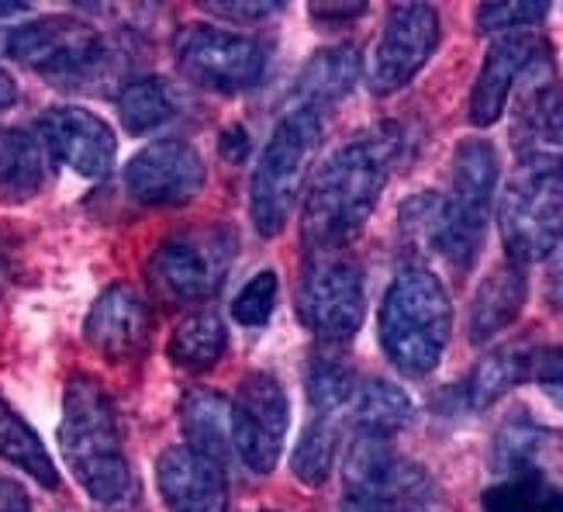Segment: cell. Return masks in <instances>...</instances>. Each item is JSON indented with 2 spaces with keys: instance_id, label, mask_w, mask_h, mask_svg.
Wrapping results in <instances>:
<instances>
[{
  "instance_id": "cell-2",
  "label": "cell",
  "mask_w": 563,
  "mask_h": 512,
  "mask_svg": "<svg viewBox=\"0 0 563 512\" xmlns=\"http://www.w3.org/2000/svg\"><path fill=\"white\" fill-rule=\"evenodd\" d=\"M63 457L93 502H121L132 489L125 444L111 395L93 378H73L63 395L59 420Z\"/></svg>"
},
{
  "instance_id": "cell-6",
  "label": "cell",
  "mask_w": 563,
  "mask_h": 512,
  "mask_svg": "<svg viewBox=\"0 0 563 512\" xmlns=\"http://www.w3.org/2000/svg\"><path fill=\"white\" fill-rule=\"evenodd\" d=\"M498 187V153L487 139H463L453 153V190L443 198V226L435 250L456 271H471Z\"/></svg>"
},
{
  "instance_id": "cell-25",
  "label": "cell",
  "mask_w": 563,
  "mask_h": 512,
  "mask_svg": "<svg viewBox=\"0 0 563 512\" xmlns=\"http://www.w3.org/2000/svg\"><path fill=\"white\" fill-rule=\"evenodd\" d=\"M229 347V333L214 312H194L187 319H180L169 333V360L180 363L187 371H208L222 360Z\"/></svg>"
},
{
  "instance_id": "cell-30",
  "label": "cell",
  "mask_w": 563,
  "mask_h": 512,
  "mask_svg": "<svg viewBox=\"0 0 563 512\" xmlns=\"http://www.w3.org/2000/svg\"><path fill=\"white\" fill-rule=\"evenodd\" d=\"M522 381H529V353L516 347L495 350V353H487L467 378V402L471 408H487V405H495L508 388H516Z\"/></svg>"
},
{
  "instance_id": "cell-18",
  "label": "cell",
  "mask_w": 563,
  "mask_h": 512,
  "mask_svg": "<svg viewBox=\"0 0 563 512\" xmlns=\"http://www.w3.org/2000/svg\"><path fill=\"white\" fill-rule=\"evenodd\" d=\"M156 481L169 512H225V468L190 447H169L156 460Z\"/></svg>"
},
{
  "instance_id": "cell-7",
  "label": "cell",
  "mask_w": 563,
  "mask_h": 512,
  "mask_svg": "<svg viewBox=\"0 0 563 512\" xmlns=\"http://www.w3.org/2000/svg\"><path fill=\"white\" fill-rule=\"evenodd\" d=\"M239 253L232 226H198L163 239L145 263V277L163 302L194 305L208 302L225 284Z\"/></svg>"
},
{
  "instance_id": "cell-14",
  "label": "cell",
  "mask_w": 563,
  "mask_h": 512,
  "mask_svg": "<svg viewBox=\"0 0 563 512\" xmlns=\"http://www.w3.org/2000/svg\"><path fill=\"white\" fill-rule=\"evenodd\" d=\"M439 45V14L429 4H398L390 8L380 42L374 48L371 87L377 97L395 94L415 80Z\"/></svg>"
},
{
  "instance_id": "cell-35",
  "label": "cell",
  "mask_w": 563,
  "mask_h": 512,
  "mask_svg": "<svg viewBox=\"0 0 563 512\" xmlns=\"http://www.w3.org/2000/svg\"><path fill=\"white\" fill-rule=\"evenodd\" d=\"M550 14V4L543 0H519V4H481L477 8V24L481 32H508V29H522V24H540Z\"/></svg>"
},
{
  "instance_id": "cell-33",
  "label": "cell",
  "mask_w": 563,
  "mask_h": 512,
  "mask_svg": "<svg viewBox=\"0 0 563 512\" xmlns=\"http://www.w3.org/2000/svg\"><path fill=\"white\" fill-rule=\"evenodd\" d=\"M277 274L274 271H260L256 277L246 281V287L239 291V298L232 302V315L239 326L260 329L271 323L274 305H277Z\"/></svg>"
},
{
  "instance_id": "cell-1",
  "label": "cell",
  "mask_w": 563,
  "mask_h": 512,
  "mask_svg": "<svg viewBox=\"0 0 563 512\" xmlns=\"http://www.w3.org/2000/svg\"><path fill=\"white\" fill-rule=\"evenodd\" d=\"M401 150V129L380 126L346 142L322 163L305 194L301 211V239L308 250L325 257L360 236L380 201V190Z\"/></svg>"
},
{
  "instance_id": "cell-37",
  "label": "cell",
  "mask_w": 563,
  "mask_h": 512,
  "mask_svg": "<svg viewBox=\"0 0 563 512\" xmlns=\"http://www.w3.org/2000/svg\"><path fill=\"white\" fill-rule=\"evenodd\" d=\"M205 11H211L218 18H229V21H266L271 14L280 11V4H274V0H239V4H222V0H214V4H205Z\"/></svg>"
},
{
  "instance_id": "cell-22",
  "label": "cell",
  "mask_w": 563,
  "mask_h": 512,
  "mask_svg": "<svg viewBox=\"0 0 563 512\" xmlns=\"http://www.w3.org/2000/svg\"><path fill=\"white\" fill-rule=\"evenodd\" d=\"M360 80V56L350 45H335V48H322L318 56L308 59V66L298 77V108H311L322 115V108L342 101Z\"/></svg>"
},
{
  "instance_id": "cell-5",
  "label": "cell",
  "mask_w": 563,
  "mask_h": 512,
  "mask_svg": "<svg viewBox=\"0 0 563 512\" xmlns=\"http://www.w3.org/2000/svg\"><path fill=\"white\" fill-rule=\"evenodd\" d=\"M498 226L511 263L550 257L563 242V160L519 163L498 205Z\"/></svg>"
},
{
  "instance_id": "cell-10",
  "label": "cell",
  "mask_w": 563,
  "mask_h": 512,
  "mask_svg": "<svg viewBox=\"0 0 563 512\" xmlns=\"http://www.w3.org/2000/svg\"><path fill=\"white\" fill-rule=\"evenodd\" d=\"M511 150L519 163L563 160V87L550 45L536 56L511 87Z\"/></svg>"
},
{
  "instance_id": "cell-42",
  "label": "cell",
  "mask_w": 563,
  "mask_h": 512,
  "mask_svg": "<svg viewBox=\"0 0 563 512\" xmlns=\"http://www.w3.org/2000/svg\"><path fill=\"white\" fill-rule=\"evenodd\" d=\"M342 512H390L384 502L377 499H363V495H350L346 505H342Z\"/></svg>"
},
{
  "instance_id": "cell-8",
  "label": "cell",
  "mask_w": 563,
  "mask_h": 512,
  "mask_svg": "<svg viewBox=\"0 0 563 512\" xmlns=\"http://www.w3.org/2000/svg\"><path fill=\"white\" fill-rule=\"evenodd\" d=\"M4 53L48 80H77L104 63V39L80 18H38L4 35Z\"/></svg>"
},
{
  "instance_id": "cell-40",
  "label": "cell",
  "mask_w": 563,
  "mask_h": 512,
  "mask_svg": "<svg viewBox=\"0 0 563 512\" xmlns=\"http://www.w3.org/2000/svg\"><path fill=\"white\" fill-rule=\"evenodd\" d=\"M0 512H32V499L18 481L0 478Z\"/></svg>"
},
{
  "instance_id": "cell-20",
  "label": "cell",
  "mask_w": 563,
  "mask_h": 512,
  "mask_svg": "<svg viewBox=\"0 0 563 512\" xmlns=\"http://www.w3.org/2000/svg\"><path fill=\"white\" fill-rule=\"evenodd\" d=\"M180 423L187 433V447L211 457L214 465H232L239 457L235 454V436H232V402L222 392H187L184 408H180Z\"/></svg>"
},
{
  "instance_id": "cell-3",
  "label": "cell",
  "mask_w": 563,
  "mask_h": 512,
  "mask_svg": "<svg viewBox=\"0 0 563 512\" xmlns=\"http://www.w3.org/2000/svg\"><path fill=\"white\" fill-rule=\"evenodd\" d=\"M450 326L453 305L443 281L422 266H405L380 305V344L387 360L408 378L432 374L450 344Z\"/></svg>"
},
{
  "instance_id": "cell-17",
  "label": "cell",
  "mask_w": 563,
  "mask_h": 512,
  "mask_svg": "<svg viewBox=\"0 0 563 512\" xmlns=\"http://www.w3.org/2000/svg\"><path fill=\"white\" fill-rule=\"evenodd\" d=\"M153 312L132 284H111L87 312V344L108 360H135L150 347Z\"/></svg>"
},
{
  "instance_id": "cell-15",
  "label": "cell",
  "mask_w": 563,
  "mask_h": 512,
  "mask_svg": "<svg viewBox=\"0 0 563 512\" xmlns=\"http://www.w3.org/2000/svg\"><path fill=\"white\" fill-rule=\"evenodd\" d=\"M125 187L139 205L180 208L205 187V160L180 139H159L145 145L125 166Z\"/></svg>"
},
{
  "instance_id": "cell-27",
  "label": "cell",
  "mask_w": 563,
  "mask_h": 512,
  "mask_svg": "<svg viewBox=\"0 0 563 512\" xmlns=\"http://www.w3.org/2000/svg\"><path fill=\"white\" fill-rule=\"evenodd\" d=\"M342 423H346V416L308 408V423L301 429L298 447H294V475H298L305 484H311V489L325 484V478L335 465Z\"/></svg>"
},
{
  "instance_id": "cell-43",
  "label": "cell",
  "mask_w": 563,
  "mask_h": 512,
  "mask_svg": "<svg viewBox=\"0 0 563 512\" xmlns=\"http://www.w3.org/2000/svg\"><path fill=\"white\" fill-rule=\"evenodd\" d=\"M18 101V84L8 69H0V108H11Z\"/></svg>"
},
{
  "instance_id": "cell-28",
  "label": "cell",
  "mask_w": 563,
  "mask_h": 512,
  "mask_svg": "<svg viewBox=\"0 0 563 512\" xmlns=\"http://www.w3.org/2000/svg\"><path fill=\"white\" fill-rule=\"evenodd\" d=\"M484 512H563V489L543 471L495 481L481 499Z\"/></svg>"
},
{
  "instance_id": "cell-9",
  "label": "cell",
  "mask_w": 563,
  "mask_h": 512,
  "mask_svg": "<svg viewBox=\"0 0 563 512\" xmlns=\"http://www.w3.org/2000/svg\"><path fill=\"white\" fill-rule=\"evenodd\" d=\"M346 489L350 495L384 502L390 512H443L439 484L415 460H405L390 440L377 436H356L350 447Z\"/></svg>"
},
{
  "instance_id": "cell-36",
  "label": "cell",
  "mask_w": 563,
  "mask_h": 512,
  "mask_svg": "<svg viewBox=\"0 0 563 512\" xmlns=\"http://www.w3.org/2000/svg\"><path fill=\"white\" fill-rule=\"evenodd\" d=\"M529 381L543 384L547 392L563 405V350L560 347L532 350L529 353Z\"/></svg>"
},
{
  "instance_id": "cell-26",
  "label": "cell",
  "mask_w": 563,
  "mask_h": 512,
  "mask_svg": "<svg viewBox=\"0 0 563 512\" xmlns=\"http://www.w3.org/2000/svg\"><path fill=\"white\" fill-rule=\"evenodd\" d=\"M0 457H4L8 465L21 468L24 475H32L45 489H56L59 484V471L53 465V457H48L45 444L38 440V433L24 423L4 399H0Z\"/></svg>"
},
{
  "instance_id": "cell-24",
  "label": "cell",
  "mask_w": 563,
  "mask_h": 512,
  "mask_svg": "<svg viewBox=\"0 0 563 512\" xmlns=\"http://www.w3.org/2000/svg\"><path fill=\"white\" fill-rule=\"evenodd\" d=\"M360 436H377V440H390L401 433L411 420V399L390 381H363L353 395L350 416H346Z\"/></svg>"
},
{
  "instance_id": "cell-12",
  "label": "cell",
  "mask_w": 563,
  "mask_h": 512,
  "mask_svg": "<svg viewBox=\"0 0 563 512\" xmlns=\"http://www.w3.org/2000/svg\"><path fill=\"white\" fill-rule=\"evenodd\" d=\"M366 291L360 266L342 257H318L301 281L298 315L322 344H346L363 326Z\"/></svg>"
},
{
  "instance_id": "cell-19",
  "label": "cell",
  "mask_w": 563,
  "mask_h": 512,
  "mask_svg": "<svg viewBox=\"0 0 563 512\" xmlns=\"http://www.w3.org/2000/svg\"><path fill=\"white\" fill-rule=\"evenodd\" d=\"M543 48H547V39L526 35V32H508L492 42V48H487V56H484V66H481V77L474 84V94H471V121L477 129L495 126L501 118L519 73L540 56Z\"/></svg>"
},
{
  "instance_id": "cell-29",
  "label": "cell",
  "mask_w": 563,
  "mask_h": 512,
  "mask_svg": "<svg viewBox=\"0 0 563 512\" xmlns=\"http://www.w3.org/2000/svg\"><path fill=\"white\" fill-rule=\"evenodd\" d=\"M553 444V433L536 426L532 420H508L498 436H495V450H492V460H495V471L501 478H511V475H526V471H543V454L547 447Z\"/></svg>"
},
{
  "instance_id": "cell-16",
  "label": "cell",
  "mask_w": 563,
  "mask_h": 512,
  "mask_svg": "<svg viewBox=\"0 0 563 512\" xmlns=\"http://www.w3.org/2000/svg\"><path fill=\"white\" fill-rule=\"evenodd\" d=\"M38 139L45 153L80 177H104L114 166L118 139L104 118L84 108H48L38 115Z\"/></svg>"
},
{
  "instance_id": "cell-41",
  "label": "cell",
  "mask_w": 563,
  "mask_h": 512,
  "mask_svg": "<svg viewBox=\"0 0 563 512\" xmlns=\"http://www.w3.org/2000/svg\"><path fill=\"white\" fill-rule=\"evenodd\" d=\"M366 11V4H311V14L322 18L325 24H346L356 21Z\"/></svg>"
},
{
  "instance_id": "cell-13",
  "label": "cell",
  "mask_w": 563,
  "mask_h": 512,
  "mask_svg": "<svg viewBox=\"0 0 563 512\" xmlns=\"http://www.w3.org/2000/svg\"><path fill=\"white\" fill-rule=\"evenodd\" d=\"M290 426L287 395L274 374H250L232 402V436L239 460L256 475H271Z\"/></svg>"
},
{
  "instance_id": "cell-39",
  "label": "cell",
  "mask_w": 563,
  "mask_h": 512,
  "mask_svg": "<svg viewBox=\"0 0 563 512\" xmlns=\"http://www.w3.org/2000/svg\"><path fill=\"white\" fill-rule=\"evenodd\" d=\"M246 153H250V132L242 129V126L225 129L222 132V156L229 163H242V160H246Z\"/></svg>"
},
{
  "instance_id": "cell-31",
  "label": "cell",
  "mask_w": 563,
  "mask_h": 512,
  "mask_svg": "<svg viewBox=\"0 0 563 512\" xmlns=\"http://www.w3.org/2000/svg\"><path fill=\"white\" fill-rule=\"evenodd\" d=\"M174 111H177L174 94H169V87L156 77L129 84L118 97L121 126H125L132 135H145V132L166 126V121L174 118Z\"/></svg>"
},
{
  "instance_id": "cell-34",
  "label": "cell",
  "mask_w": 563,
  "mask_h": 512,
  "mask_svg": "<svg viewBox=\"0 0 563 512\" xmlns=\"http://www.w3.org/2000/svg\"><path fill=\"white\" fill-rule=\"evenodd\" d=\"M439 226H443V194H415L401 205V232L426 250H435Z\"/></svg>"
},
{
  "instance_id": "cell-11",
  "label": "cell",
  "mask_w": 563,
  "mask_h": 512,
  "mask_svg": "<svg viewBox=\"0 0 563 512\" xmlns=\"http://www.w3.org/2000/svg\"><path fill=\"white\" fill-rule=\"evenodd\" d=\"M180 73L205 90L235 94L260 84L266 69V48L246 35L211 29V24H190L174 42Z\"/></svg>"
},
{
  "instance_id": "cell-4",
  "label": "cell",
  "mask_w": 563,
  "mask_h": 512,
  "mask_svg": "<svg viewBox=\"0 0 563 512\" xmlns=\"http://www.w3.org/2000/svg\"><path fill=\"white\" fill-rule=\"evenodd\" d=\"M318 145H322V115L318 111L290 108L277 121L250 184V215L260 236H277L287 226Z\"/></svg>"
},
{
  "instance_id": "cell-21",
  "label": "cell",
  "mask_w": 563,
  "mask_h": 512,
  "mask_svg": "<svg viewBox=\"0 0 563 512\" xmlns=\"http://www.w3.org/2000/svg\"><path fill=\"white\" fill-rule=\"evenodd\" d=\"M529 295V281L519 263H505L498 271L484 277L477 287L474 305H471V339L474 344H487L492 336L508 329L519 319V312Z\"/></svg>"
},
{
  "instance_id": "cell-32",
  "label": "cell",
  "mask_w": 563,
  "mask_h": 512,
  "mask_svg": "<svg viewBox=\"0 0 563 512\" xmlns=\"http://www.w3.org/2000/svg\"><path fill=\"white\" fill-rule=\"evenodd\" d=\"M356 374L339 360L318 357L308 368V408L314 412H335V416H350V405L356 395Z\"/></svg>"
},
{
  "instance_id": "cell-23",
  "label": "cell",
  "mask_w": 563,
  "mask_h": 512,
  "mask_svg": "<svg viewBox=\"0 0 563 512\" xmlns=\"http://www.w3.org/2000/svg\"><path fill=\"white\" fill-rule=\"evenodd\" d=\"M45 184V145L24 129L0 126V201H24Z\"/></svg>"
},
{
  "instance_id": "cell-38",
  "label": "cell",
  "mask_w": 563,
  "mask_h": 512,
  "mask_svg": "<svg viewBox=\"0 0 563 512\" xmlns=\"http://www.w3.org/2000/svg\"><path fill=\"white\" fill-rule=\"evenodd\" d=\"M547 302L553 308H563V242L550 253V266H547Z\"/></svg>"
}]
</instances>
